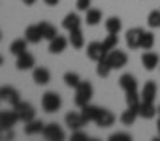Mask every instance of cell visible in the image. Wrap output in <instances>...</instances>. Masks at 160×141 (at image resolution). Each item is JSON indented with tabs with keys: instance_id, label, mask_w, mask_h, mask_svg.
Returning <instances> with one entry per match:
<instances>
[{
	"instance_id": "1",
	"label": "cell",
	"mask_w": 160,
	"mask_h": 141,
	"mask_svg": "<svg viewBox=\"0 0 160 141\" xmlns=\"http://www.w3.org/2000/svg\"><path fill=\"white\" fill-rule=\"evenodd\" d=\"M92 94H94L92 85H91L89 81H81V83L77 85V89H75V98H73L75 105H77V107H83V105L91 104Z\"/></svg>"
},
{
	"instance_id": "2",
	"label": "cell",
	"mask_w": 160,
	"mask_h": 141,
	"mask_svg": "<svg viewBox=\"0 0 160 141\" xmlns=\"http://www.w3.org/2000/svg\"><path fill=\"white\" fill-rule=\"evenodd\" d=\"M62 105V98L58 92L55 90H47L43 96H42V109L45 113H57Z\"/></svg>"
},
{
	"instance_id": "3",
	"label": "cell",
	"mask_w": 160,
	"mask_h": 141,
	"mask_svg": "<svg viewBox=\"0 0 160 141\" xmlns=\"http://www.w3.org/2000/svg\"><path fill=\"white\" fill-rule=\"evenodd\" d=\"M13 111L17 113V117H19L21 122H28V120L36 119V109H34V105L28 104V102H23V100H21L19 104L13 105Z\"/></svg>"
},
{
	"instance_id": "4",
	"label": "cell",
	"mask_w": 160,
	"mask_h": 141,
	"mask_svg": "<svg viewBox=\"0 0 160 141\" xmlns=\"http://www.w3.org/2000/svg\"><path fill=\"white\" fill-rule=\"evenodd\" d=\"M106 58H108V62L111 64L113 70H121V68H124V66L128 64V55H126L124 51H121V49L109 51V53L106 55Z\"/></svg>"
},
{
	"instance_id": "5",
	"label": "cell",
	"mask_w": 160,
	"mask_h": 141,
	"mask_svg": "<svg viewBox=\"0 0 160 141\" xmlns=\"http://www.w3.org/2000/svg\"><path fill=\"white\" fill-rule=\"evenodd\" d=\"M42 135H43L47 141H62V139L66 137L64 130H62L57 122H49V124H45V126H43Z\"/></svg>"
},
{
	"instance_id": "6",
	"label": "cell",
	"mask_w": 160,
	"mask_h": 141,
	"mask_svg": "<svg viewBox=\"0 0 160 141\" xmlns=\"http://www.w3.org/2000/svg\"><path fill=\"white\" fill-rule=\"evenodd\" d=\"M0 102H8L13 107L15 104L21 102V94H19L17 89H13L10 85H4V87H0Z\"/></svg>"
},
{
	"instance_id": "7",
	"label": "cell",
	"mask_w": 160,
	"mask_h": 141,
	"mask_svg": "<svg viewBox=\"0 0 160 141\" xmlns=\"http://www.w3.org/2000/svg\"><path fill=\"white\" fill-rule=\"evenodd\" d=\"M141 36H143V28L136 27V28H130L126 32V45L128 49H141Z\"/></svg>"
},
{
	"instance_id": "8",
	"label": "cell",
	"mask_w": 160,
	"mask_h": 141,
	"mask_svg": "<svg viewBox=\"0 0 160 141\" xmlns=\"http://www.w3.org/2000/svg\"><path fill=\"white\" fill-rule=\"evenodd\" d=\"M64 122H66V126H68L70 130H81V128L87 124V120L83 119V115H81V113H75V111L66 113Z\"/></svg>"
},
{
	"instance_id": "9",
	"label": "cell",
	"mask_w": 160,
	"mask_h": 141,
	"mask_svg": "<svg viewBox=\"0 0 160 141\" xmlns=\"http://www.w3.org/2000/svg\"><path fill=\"white\" fill-rule=\"evenodd\" d=\"M106 55H108V51L104 49V45H102L100 41H91V43L87 45V56H89L91 60L98 62V60L106 58Z\"/></svg>"
},
{
	"instance_id": "10",
	"label": "cell",
	"mask_w": 160,
	"mask_h": 141,
	"mask_svg": "<svg viewBox=\"0 0 160 141\" xmlns=\"http://www.w3.org/2000/svg\"><path fill=\"white\" fill-rule=\"evenodd\" d=\"M138 113H139L141 119L151 120V119H154V117L158 115V109L154 107L152 102H143V100H141V104H139V107H138Z\"/></svg>"
},
{
	"instance_id": "11",
	"label": "cell",
	"mask_w": 160,
	"mask_h": 141,
	"mask_svg": "<svg viewBox=\"0 0 160 141\" xmlns=\"http://www.w3.org/2000/svg\"><path fill=\"white\" fill-rule=\"evenodd\" d=\"M113 122H115V115L109 109H100V113L94 120V124L98 128H109V126H113Z\"/></svg>"
},
{
	"instance_id": "12",
	"label": "cell",
	"mask_w": 160,
	"mask_h": 141,
	"mask_svg": "<svg viewBox=\"0 0 160 141\" xmlns=\"http://www.w3.org/2000/svg\"><path fill=\"white\" fill-rule=\"evenodd\" d=\"M32 81L36 85H47L51 81V72L47 68H43V66H38V68H34V72H32Z\"/></svg>"
},
{
	"instance_id": "13",
	"label": "cell",
	"mask_w": 160,
	"mask_h": 141,
	"mask_svg": "<svg viewBox=\"0 0 160 141\" xmlns=\"http://www.w3.org/2000/svg\"><path fill=\"white\" fill-rule=\"evenodd\" d=\"M141 64H143V68L147 72H151V70H154L156 66H160V56L156 53H152V51H145L141 55Z\"/></svg>"
},
{
	"instance_id": "14",
	"label": "cell",
	"mask_w": 160,
	"mask_h": 141,
	"mask_svg": "<svg viewBox=\"0 0 160 141\" xmlns=\"http://www.w3.org/2000/svg\"><path fill=\"white\" fill-rule=\"evenodd\" d=\"M19 122V117L17 113L12 109H6V111H0V126H6V128H13L15 124Z\"/></svg>"
},
{
	"instance_id": "15",
	"label": "cell",
	"mask_w": 160,
	"mask_h": 141,
	"mask_svg": "<svg viewBox=\"0 0 160 141\" xmlns=\"http://www.w3.org/2000/svg\"><path fill=\"white\" fill-rule=\"evenodd\" d=\"M34 64H36V60H34V56L28 51H25L23 55H19L17 60H15V66H17V70H21V72H25V70H32Z\"/></svg>"
},
{
	"instance_id": "16",
	"label": "cell",
	"mask_w": 160,
	"mask_h": 141,
	"mask_svg": "<svg viewBox=\"0 0 160 141\" xmlns=\"http://www.w3.org/2000/svg\"><path fill=\"white\" fill-rule=\"evenodd\" d=\"M68 40L64 38V36H55L51 41H49V53H53V55H60V53H64V49L68 47Z\"/></svg>"
},
{
	"instance_id": "17",
	"label": "cell",
	"mask_w": 160,
	"mask_h": 141,
	"mask_svg": "<svg viewBox=\"0 0 160 141\" xmlns=\"http://www.w3.org/2000/svg\"><path fill=\"white\" fill-rule=\"evenodd\" d=\"M62 28L64 30H75V28H81V17H79L75 12H72V13H68L64 19H62Z\"/></svg>"
},
{
	"instance_id": "18",
	"label": "cell",
	"mask_w": 160,
	"mask_h": 141,
	"mask_svg": "<svg viewBox=\"0 0 160 141\" xmlns=\"http://www.w3.org/2000/svg\"><path fill=\"white\" fill-rule=\"evenodd\" d=\"M156 92H158V85L154 81H147L141 89V100L143 102H154Z\"/></svg>"
},
{
	"instance_id": "19",
	"label": "cell",
	"mask_w": 160,
	"mask_h": 141,
	"mask_svg": "<svg viewBox=\"0 0 160 141\" xmlns=\"http://www.w3.org/2000/svg\"><path fill=\"white\" fill-rule=\"evenodd\" d=\"M25 38H27L28 43H40V41L43 40L42 30H40V25H30V27H27V30H25Z\"/></svg>"
},
{
	"instance_id": "20",
	"label": "cell",
	"mask_w": 160,
	"mask_h": 141,
	"mask_svg": "<svg viewBox=\"0 0 160 141\" xmlns=\"http://www.w3.org/2000/svg\"><path fill=\"white\" fill-rule=\"evenodd\" d=\"M119 85H121V89H122L124 92H128V90H138V79H136L132 74H122V75L119 77Z\"/></svg>"
},
{
	"instance_id": "21",
	"label": "cell",
	"mask_w": 160,
	"mask_h": 141,
	"mask_svg": "<svg viewBox=\"0 0 160 141\" xmlns=\"http://www.w3.org/2000/svg\"><path fill=\"white\" fill-rule=\"evenodd\" d=\"M68 34H70L68 41H70V45H72L73 49H81V47L85 45V38H83V32H81V28H75V30H70Z\"/></svg>"
},
{
	"instance_id": "22",
	"label": "cell",
	"mask_w": 160,
	"mask_h": 141,
	"mask_svg": "<svg viewBox=\"0 0 160 141\" xmlns=\"http://www.w3.org/2000/svg\"><path fill=\"white\" fill-rule=\"evenodd\" d=\"M100 109H102V107H98V105L87 104V105L81 107V115H83V119H85L87 122H94L96 117H98V113H100Z\"/></svg>"
},
{
	"instance_id": "23",
	"label": "cell",
	"mask_w": 160,
	"mask_h": 141,
	"mask_svg": "<svg viewBox=\"0 0 160 141\" xmlns=\"http://www.w3.org/2000/svg\"><path fill=\"white\" fill-rule=\"evenodd\" d=\"M43 122L42 120H38V119H32V120H28V122H25V134L27 135H36V134H42L43 132Z\"/></svg>"
},
{
	"instance_id": "24",
	"label": "cell",
	"mask_w": 160,
	"mask_h": 141,
	"mask_svg": "<svg viewBox=\"0 0 160 141\" xmlns=\"http://www.w3.org/2000/svg\"><path fill=\"white\" fill-rule=\"evenodd\" d=\"M100 21H102V12H100V10L89 8V10L85 12V23H87L89 27H96Z\"/></svg>"
},
{
	"instance_id": "25",
	"label": "cell",
	"mask_w": 160,
	"mask_h": 141,
	"mask_svg": "<svg viewBox=\"0 0 160 141\" xmlns=\"http://www.w3.org/2000/svg\"><path fill=\"white\" fill-rule=\"evenodd\" d=\"M40 25V30H42V36H43V40H47V41H51L55 36H58V32H57V28L49 23V21H42V23H38Z\"/></svg>"
},
{
	"instance_id": "26",
	"label": "cell",
	"mask_w": 160,
	"mask_h": 141,
	"mask_svg": "<svg viewBox=\"0 0 160 141\" xmlns=\"http://www.w3.org/2000/svg\"><path fill=\"white\" fill-rule=\"evenodd\" d=\"M138 117H139L138 107H128L126 111H122V115H121V122H122L124 126H132V124L136 122Z\"/></svg>"
},
{
	"instance_id": "27",
	"label": "cell",
	"mask_w": 160,
	"mask_h": 141,
	"mask_svg": "<svg viewBox=\"0 0 160 141\" xmlns=\"http://www.w3.org/2000/svg\"><path fill=\"white\" fill-rule=\"evenodd\" d=\"M121 28H122V21H121L119 17H108V21H106V30H108V34H119Z\"/></svg>"
},
{
	"instance_id": "28",
	"label": "cell",
	"mask_w": 160,
	"mask_h": 141,
	"mask_svg": "<svg viewBox=\"0 0 160 141\" xmlns=\"http://www.w3.org/2000/svg\"><path fill=\"white\" fill-rule=\"evenodd\" d=\"M27 43H28V41H27V38L12 41V43H10V53H12V55H15V56L23 55V53L27 51Z\"/></svg>"
},
{
	"instance_id": "29",
	"label": "cell",
	"mask_w": 160,
	"mask_h": 141,
	"mask_svg": "<svg viewBox=\"0 0 160 141\" xmlns=\"http://www.w3.org/2000/svg\"><path fill=\"white\" fill-rule=\"evenodd\" d=\"M62 79H64V85H66V87H70V89H73V90L77 89V85H79V83H81V77H79L75 72H66Z\"/></svg>"
},
{
	"instance_id": "30",
	"label": "cell",
	"mask_w": 160,
	"mask_h": 141,
	"mask_svg": "<svg viewBox=\"0 0 160 141\" xmlns=\"http://www.w3.org/2000/svg\"><path fill=\"white\" fill-rule=\"evenodd\" d=\"M126 96H124V100H126V105L128 107H139V104H141V94H138V90H128V92H124Z\"/></svg>"
},
{
	"instance_id": "31",
	"label": "cell",
	"mask_w": 160,
	"mask_h": 141,
	"mask_svg": "<svg viewBox=\"0 0 160 141\" xmlns=\"http://www.w3.org/2000/svg\"><path fill=\"white\" fill-rule=\"evenodd\" d=\"M96 64H98V66H96V74H98L100 77H108V75L111 74L113 68H111V64L108 62V58H102V60H98Z\"/></svg>"
},
{
	"instance_id": "32",
	"label": "cell",
	"mask_w": 160,
	"mask_h": 141,
	"mask_svg": "<svg viewBox=\"0 0 160 141\" xmlns=\"http://www.w3.org/2000/svg\"><path fill=\"white\" fill-rule=\"evenodd\" d=\"M152 45H154V34H152V32L143 30V36H141V49L151 51V49H152Z\"/></svg>"
},
{
	"instance_id": "33",
	"label": "cell",
	"mask_w": 160,
	"mask_h": 141,
	"mask_svg": "<svg viewBox=\"0 0 160 141\" xmlns=\"http://www.w3.org/2000/svg\"><path fill=\"white\" fill-rule=\"evenodd\" d=\"M117 43H119V36L117 34H108V38L102 41V45H104V49L108 53L113 51V49H117Z\"/></svg>"
},
{
	"instance_id": "34",
	"label": "cell",
	"mask_w": 160,
	"mask_h": 141,
	"mask_svg": "<svg viewBox=\"0 0 160 141\" xmlns=\"http://www.w3.org/2000/svg\"><path fill=\"white\" fill-rule=\"evenodd\" d=\"M147 25H149L151 28H160V10H154V12L149 13Z\"/></svg>"
},
{
	"instance_id": "35",
	"label": "cell",
	"mask_w": 160,
	"mask_h": 141,
	"mask_svg": "<svg viewBox=\"0 0 160 141\" xmlns=\"http://www.w3.org/2000/svg\"><path fill=\"white\" fill-rule=\"evenodd\" d=\"M15 134H13V128H6V126H0V141H8V139H13Z\"/></svg>"
},
{
	"instance_id": "36",
	"label": "cell",
	"mask_w": 160,
	"mask_h": 141,
	"mask_svg": "<svg viewBox=\"0 0 160 141\" xmlns=\"http://www.w3.org/2000/svg\"><path fill=\"white\" fill-rule=\"evenodd\" d=\"M111 141H132V135L130 134H124V132H115L109 135Z\"/></svg>"
},
{
	"instance_id": "37",
	"label": "cell",
	"mask_w": 160,
	"mask_h": 141,
	"mask_svg": "<svg viewBox=\"0 0 160 141\" xmlns=\"http://www.w3.org/2000/svg\"><path fill=\"white\" fill-rule=\"evenodd\" d=\"M89 135L81 130H72V141H81V139H87Z\"/></svg>"
},
{
	"instance_id": "38",
	"label": "cell",
	"mask_w": 160,
	"mask_h": 141,
	"mask_svg": "<svg viewBox=\"0 0 160 141\" xmlns=\"http://www.w3.org/2000/svg\"><path fill=\"white\" fill-rule=\"evenodd\" d=\"M91 2H92V0H77V10L79 12H87L89 10V6H91Z\"/></svg>"
},
{
	"instance_id": "39",
	"label": "cell",
	"mask_w": 160,
	"mask_h": 141,
	"mask_svg": "<svg viewBox=\"0 0 160 141\" xmlns=\"http://www.w3.org/2000/svg\"><path fill=\"white\" fill-rule=\"evenodd\" d=\"M43 2H45V6H57L60 0H43Z\"/></svg>"
},
{
	"instance_id": "40",
	"label": "cell",
	"mask_w": 160,
	"mask_h": 141,
	"mask_svg": "<svg viewBox=\"0 0 160 141\" xmlns=\"http://www.w3.org/2000/svg\"><path fill=\"white\" fill-rule=\"evenodd\" d=\"M21 2H23V4H27V6H34L38 0H21Z\"/></svg>"
},
{
	"instance_id": "41",
	"label": "cell",
	"mask_w": 160,
	"mask_h": 141,
	"mask_svg": "<svg viewBox=\"0 0 160 141\" xmlns=\"http://www.w3.org/2000/svg\"><path fill=\"white\" fill-rule=\"evenodd\" d=\"M156 130H158V135H160V119H158V122H156Z\"/></svg>"
},
{
	"instance_id": "42",
	"label": "cell",
	"mask_w": 160,
	"mask_h": 141,
	"mask_svg": "<svg viewBox=\"0 0 160 141\" xmlns=\"http://www.w3.org/2000/svg\"><path fill=\"white\" fill-rule=\"evenodd\" d=\"M4 64V58H2V55H0V66H2Z\"/></svg>"
},
{
	"instance_id": "43",
	"label": "cell",
	"mask_w": 160,
	"mask_h": 141,
	"mask_svg": "<svg viewBox=\"0 0 160 141\" xmlns=\"http://www.w3.org/2000/svg\"><path fill=\"white\" fill-rule=\"evenodd\" d=\"M156 109H158V115H160V104H158V107H156Z\"/></svg>"
},
{
	"instance_id": "44",
	"label": "cell",
	"mask_w": 160,
	"mask_h": 141,
	"mask_svg": "<svg viewBox=\"0 0 160 141\" xmlns=\"http://www.w3.org/2000/svg\"><path fill=\"white\" fill-rule=\"evenodd\" d=\"M0 40H2V32H0Z\"/></svg>"
}]
</instances>
